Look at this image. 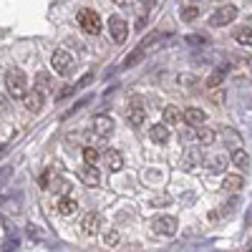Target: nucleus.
<instances>
[{"label":"nucleus","mask_w":252,"mask_h":252,"mask_svg":"<svg viewBox=\"0 0 252 252\" xmlns=\"http://www.w3.org/2000/svg\"><path fill=\"white\" fill-rule=\"evenodd\" d=\"M101 224H103V220H101V215H96V212H91V215H86V220H83V232L86 235H98L101 232Z\"/></svg>","instance_id":"nucleus-9"},{"label":"nucleus","mask_w":252,"mask_h":252,"mask_svg":"<svg viewBox=\"0 0 252 252\" xmlns=\"http://www.w3.org/2000/svg\"><path fill=\"white\" fill-rule=\"evenodd\" d=\"M197 15H199V10H197V5H187V8L182 10V18H184V20H194Z\"/></svg>","instance_id":"nucleus-25"},{"label":"nucleus","mask_w":252,"mask_h":252,"mask_svg":"<svg viewBox=\"0 0 252 252\" xmlns=\"http://www.w3.org/2000/svg\"><path fill=\"white\" fill-rule=\"evenodd\" d=\"M78 26H81V31L83 33H89V35H98L101 33V18H98V13L96 10H91V8H83L81 13H78Z\"/></svg>","instance_id":"nucleus-2"},{"label":"nucleus","mask_w":252,"mask_h":252,"mask_svg":"<svg viewBox=\"0 0 252 252\" xmlns=\"http://www.w3.org/2000/svg\"><path fill=\"white\" fill-rule=\"evenodd\" d=\"M78 179L86 184V187H98L101 174H98V169H96V164H86V166H83V169L78 172Z\"/></svg>","instance_id":"nucleus-8"},{"label":"nucleus","mask_w":252,"mask_h":252,"mask_svg":"<svg viewBox=\"0 0 252 252\" xmlns=\"http://www.w3.org/2000/svg\"><path fill=\"white\" fill-rule=\"evenodd\" d=\"M109 31H111V38L116 43H126V38H129V26H126V20L121 15L109 18Z\"/></svg>","instance_id":"nucleus-5"},{"label":"nucleus","mask_w":252,"mask_h":252,"mask_svg":"<svg viewBox=\"0 0 252 252\" xmlns=\"http://www.w3.org/2000/svg\"><path fill=\"white\" fill-rule=\"evenodd\" d=\"M232 164L240 166V169H247V166H250V157H247V152H245V149H235V152H232Z\"/></svg>","instance_id":"nucleus-20"},{"label":"nucleus","mask_w":252,"mask_h":252,"mask_svg":"<svg viewBox=\"0 0 252 252\" xmlns=\"http://www.w3.org/2000/svg\"><path fill=\"white\" fill-rule=\"evenodd\" d=\"M197 139L202 144H212L215 141V131L212 129H204V126H197Z\"/></svg>","instance_id":"nucleus-23"},{"label":"nucleus","mask_w":252,"mask_h":252,"mask_svg":"<svg viewBox=\"0 0 252 252\" xmlns=\"http://www.w3.org/2000/svg\"><path fill=\"white\" fill-rule=\"evenodd\" d=\"M76 209H78V204H76V199H73V197L63 194V197L58 199V212H61L63 217H71V215H76Z\"/></svg>","instance_id":"nucleus-13"},{"label":"nucleus","mask_w":252,"mask_h":252,"mask_svg":"<svg viewBox=\"0 0 252 252\" xmlns=\"http://www.w3.org/2000/svg\"><path fill=\"white\" fill-rule=\"evenodd\" d=\"M149 139L154 144H166V141H169V129H166L164 124H159V126H154V129L149 131Z\"/></svg>","instance_id":"nucleus-15"},{"label":"nucleus","mask_w":252,"mask_h":252,"mask_svg":"<svg viewBox=\"0 0 252 252\" xmlns=\"http://www.w3.org/2000/svg\"><path fill=\"white\" fill-rule=\"evenodd\" d=\"M83 161L86 164H96L98 161V149L96 146H86V149H83Z\"/></svg>","instance_id":"nucleus-24"},{"label":"nucleus","mask_w":252,"mask_h":252,"mask_svg":"<svg viewBox=\"0 0 252 252\" xmlns=\"http://www.w3.org/2000/svg\"><path fill=\"white\" fill-rule=\"evenodd\" d=\"M141 3H144V5H146V8H152V5H154V3H157V0H141Z\"/></svg>","instance_id":"nucleus-27"},{"label":"nucleus","mask_w":252,"mask_h":252,"mask_svg":"<svg viewBox=\"0 0 252 252\" xmlns=\"http://www.w3.org/2000/svg\"><path fill=\"white\" fill-rule=\"evenodd\" d=\"M119 242V232H109L106 235V245H116Z\"/></svg>","instance_id":"nucleus-26"},{"label":"nucleus","mask_w":252,"mask_h":252,"mask_svg":"<svg viewBox=\"0 0 252 252\" xmlns=\"http://www.w3.org/2000/svg\"><path fill=\"white\" fill-rule=\"evenodd\" d=\"M23 101H26V109L28 111H35L38 114L40 109H43V91H38V89L35 91H28Z\"/></svg>","instance_id":"nucleus-10"},{"label":"nucleus","mask_w":252,"mask_h":252,"mask_svg":"<svg viewBox=\"0 0 252 252\" xmlns=\"http://www.w3.org/2000/svg\"><path fill=\"white\" fill-rule=\"evenodd\" d=\"M235 40H237L240 46H252V28H247V26L237 28L235 31Z\"/></svg>","instance_id":"nucleus-18"},{"label":"nucleus","mask_w":252,"mask_h":252,"mask_svg":"<svg viewBox=\"0 0 252 252\" xmlns=\"http://www.w3.org/2000/svg\"><path fill=\"white\" fill-rule=\"evenodd\" d=\"M202 161V152L197 149V146H189V149L184 152V159H182V166L184 169H194V166Z\"/></svg>","instance_id":"nucleus-12"},{"label":"nucleus","mask_w":252,"mask_h":252,"mask_svg":"<svg viewBox=\"0 0 252 252\" xmlns=\"http://www.w3.org/2000/svg\"><path fill=\"white\" fill-rule=\"evenodd\" d=\"M227 192H240V189L245 187V179L242 177H237V174H229V177H224V184H222Z\"/></svg>","instance_id":"nucleus-17"},{"label":"nucleus","mask_w":252,"mask_h":252,"mask_svg":"<svg viewBox=\"0 0 252 252\" xmlns=\"http://www.w3.org/2000/svg\"><path fill=\"white\" fill-rule=\"evenodd\" d=\"M204 119H207V114L202 111V109H197V106H189L187 111H184V121H187V126H202L204 124Z\"/></svg>","instance_id":"nucleus-11"},{"label":"nucleus","mask_w":252,"mask_h":252,"mask_svg":"<svg viewBox=\"0 0 252 252\" xmlns=\"http://www.w3.org/2000/svg\"><path fill=\"white\" fill-rule=\"evenodd\" d=\"M35 89H38V91H43V94L53 89V83H51V76H48L46 71H40V73L35 76Z\"/></svg>","instance_id":"nucleus-19"},{"label":"nucleus","mask_w":252,"mask_h":252,"mask_svg":"<svg viewBox=\"0 0 252 252\" xmlns=\"http://www.w3.org/2000/svg\"><path fill=\"white\" fill-rule=\"evenodd\" d=\"M179 119H184V114H182L177 106H166V109H164V121H166V124H179Z\"/></svg>","instance_id":"nucleus-21"},{"label":"nucleus","mask_w":252,"mask_h":252,"mask_svg":"<svg viewBox=\"0 0 252 252\" xmlns=\"http://www.w3.org/2000/svg\"><path fill=\"white\" fill-rule=\"evenodd\" d=\"M209 164V172H215V174H220V172H224V164H227V159L220 154V157H212L207 161Z\"/></svg>","instance_id":"nucleus-22"},{"label":"nucleus","mask_w":252,"mask_h":252,"mask_svg":"<svg viewBox=\"0 0 252 252\" xmlns=\"http://www.w3.org/2000/svg\"><path fill=\"white\" fill-rule=\"evenodd\" d=\"M154 232H159L164 237H172L177 232V220L174 217H157L154 220Z\"/></svg>","instance_id":"nucleus-6"},{"label":"nucleus","mask_w":252,"mask_h":252,"mask_svg":"<svg viewBox=\"0 0 252 252\" xmlns=\"http://www.w3.org/2000/svg\"><path fill=\"white\" fill-rule=\"evenodd\" d=\"M114 3H116V5H124V3H126V0H114Z\"/></svg>","instance_id":"nucleus-28"},{"label":"nucleus","mask_w":252,"mask_h":252,"mask_svg":"<svg viewBox=\"0 0 252 252\" xmlns=\"http://www.w3.org/2000/svg\"><path fill=\"white\" fill-rule=\"evenodd\" d=\"M111 131H114V121H111L109 116H96V119H94V134H96V136L109 139Z\"/></svg>","instance_id":"nucleus-7"},{"label":"nucleus","mask_w":252,"mask_h":252,"mask_svg":"<svg viewBox=\"0 0 252 252\" xmlns=\"http://www.w3.org/2000/svg\"><path fill=\"white\" fill-rule=\"evenodd\" d=\"M5 86H8V94L13 98H26V94H28V78H26V73L20 68H10L5 73Z\"/></svg>","instance_id":"nucleus-1"},{"label":"nucleus","mask_w":252,"mask_h":252,"mask_svg":"<svg viewBox=\"0 0 252 252\" xmlns=\"http://www.w3.org/2000/svg\"><path fill=\"white\" fill-rule=\"evenodd\" d=\"M103 161H106V166H109L111 172L124 169V157H121L116 149H109V152H106V157H103Z\"/></svg>","instance_id":"nucleus-14"},{"label":"nucleus","mask_w":252,"mask_h":252,"mask_svg":"<svg viewBox=\"0 0 252 252\" xmlns=\"http://www.w3.org/2000/svg\"><path fill=\"white\" fill-rule=\"evenodd\" d=\"M51 63H53V71L58 76H71V71H73V58L68 51H56Z\"/></svg>","instance_id":"nucleus-4"},{"label":"nucleus","mask_w":252,"mask_h":252,"mask_svg":"<svg viewBox=\"0 0 252 252\" xmlns=\"http://www.w3.org/2000/svg\"><path fill=\"white\" fill-rule=\"evenodd\" d=\"M144 119H146L144 109L139 106V103H131V106H129V124H131V126H141Z\"/></svg>","instance_id":"nucleus-16"},{"label":"nucleus","mask_w":252,"mask_h":252,"mask_svg":"<svg viewBox=\"0 0 252 252\" xmlns=\"http://www.w3.org/2000/svg\"><path fill=\"white\" fill-rule=\"evenodd\" d=\"M237 18V8L235 5H222L212 13V18H209V26H215V28H222V26H229L232 20Z\"/></svg>","instance_id":"nucleus-3"}]
</instances>
